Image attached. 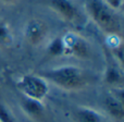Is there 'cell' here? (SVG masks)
Returning a JSON list of instances; mask_svg holds the SVG:
<instances>
[{
  "mask_svg": "<svg viewBox=\"0 0 124 122\" xmlns=\"http://www.w3.org/2000/svg\"><path fill=\"white\" fill-rule=\"evenodd\" d=\"M41 76L60 89L66 92L83 90L89 85V76L84 69L77 65L65 64L52 68L41 73Z\"/></svg>",
  "mask_w": 124,
  "mask_h": 122,
  "instance_id": "1",
  "label": "cell"
},
{
  "mask_svg": "<svg viewBox=\"0 0 124 122\" xmlns=\"http://www.w3.org/2000/svg\"><path fill=\"white\" fill-rule=\"evenodd\" d=\"M86 11L88 16L103 33L108 36H121L122 23L118 15V12L110 9L102 0H87Z\"/></svg>",
  "mask_w": 124,
  "mask_h": 122,
  "instance_id": "2",
  "label": "cell"
},
{
  "mask_svg": "<svg viewBox=\"0 0 124 122\" xmlns=\"http://www.w3.org/2000/svg\"><path fill=\"white\" fill-rule=\"evenodd\" d=\"M16 87L24 97L44 101L49 93V84L39 74H24L17 79Z\"/></svg>",
  "mask_w": 124,
  "mask_h": 122,
  "instance_id": "3",
  "label": "cell"
},
{
  "mask_svg": "<svg viewBox=\"0 0 124 122\" xmlns=\"http://www.w3.org/2000/svg\"><path fill=\"white\" fill-rule=\"evenodd\" d=\"M64 46V56L78 59H87L92 55L90 44L82 35L74 32H68L62 35Z\"/></svg>",
  "mask_w": 124,
  "mask_h": 122,
  "instance_id": "4",
  "label": "cell"
},
{
  "mask_svg": "<svg viewBox=\"0 0 124 122\" xmlns=\"http://www.w3.org/2000/svg\"><path fill=\"white\" fill-rule=\"evenodd\" d=\"M23 36L30 46L38 47L47 41L49 36V27L44 20L33 17L28 20L24 25Z\"/></svg>",
  "mask_w": 124,
  "mask_h": 122,
  "instance_id": "5",
  "label": "cell"
},
{
  "mask_svg": "<svg viewBox=\"0 0 124 122\" xmlns=\"http://www.w3.org/2000/svg\"><path fill=\"white\" fill-rule=\"evenodd\" d=\"M49 7L64 22L76 23L79 20L78 10L70 0H49Z\"/></svg>",
  "mask_w": 124,
  "mask_h": 122,
  "instance_id": "6",
  "label": "cell"
},
{
  "mask_svg": "<svg viewBox=\"0 0 124 122\" xmlns=\"http://www.w3.org/2000/svg\"><path fill=\"white\" fill-rule=\"evenodd\" d=\"M123 88H113V93L109 94L103 99V107L108 116L113 120L121 122L124 118V108H123V92L118 95Z\"/></svg>",
  "mask_w": 124,
  "mask_h": 122,
  "instance_id": "7",
  "label": "cell"
},
{
  "mask_svg": "<svg viewBox=\"0 0 124 122\" xmlns=\"http://www.w3.org/2000/svg\"><path fill=\"white\" fill-rule=\"evenodd\" d=\"M72 122H105L103 116L96 109L86 106H77L71 110Z\"/></svg>",
  "mask_w": 124,
  "mask_h": 122,
  "instance_id": "8",
  "label": "cell"
},
{
  "mask_svg": "<svg viewBox=\"0 0 124 122\" xmlns=\"http://www.w3.org/2000/svg\"><path fill=\"white\" fill-rule=\"evenodd\" d=\"M21 108L26 116H28L36 122H41L45 119L46 108L43 101L35 100V99L23 96L21 99Z\"/></svg>",
  "mask_w": 124,
  "mask_h": 122,
  "instance_id": "9",
  "label": "cell"
},
{
  "mask_svg": "<svg viewBox=\"0 0 124 122\" xmlns=\"http://www.w3.org/2000/svg\"><path fill=\"white\" fill-rule=\"evenodd\" d=\"M114 62L106 66L103 73V82L112 88H123V71L122 65L113 59Z\"/></svg>",
  "mask_w": 124,
  "mask_h": 122,
  "instance_id": "10",
  "label": "cell"
},
{
  "mask_svg": "<svg viewBox=\"0 0 124 122\" xmlns=\"http://www.w3.org/2000/svg\"><path fill=\"white\" fill-rule=\"evenodd\" d=\"M13 32L10 24L6 21H0V49L10 47L13 44Z\"/></svg>",
  "mask_w": 124,
  "mask_h": 122,
  "instance_id": "11",
  "label": "cell"
},
{
  "mask_svg": "<svg viewBox=\"0 0 124 122\" xmlns=\"http://www.w3.org/2000/svg\"><path fill=\"white\" fill-rule=\"evenodd\" d=\"M47 52L51 57H63L64 56V46L62 36H58L51 39L47 45Z\"/></svg>",
  "mask_w": 124,
  "mask_h": 122,
  "instance_id": "12",
  "label": "cell"
},
{
  "mask_svg": "<svg viewBox=\"0 0 124 122\" xmlns=\"http://www.w3.org/2000/svg\"><path fill=\"white\" fill-rule=\"evenodd\" d=\"M0 122H16L12 111L0 101Z\"/></svg>",
  "mask_w": 124,
  "mask_h": 122,
  "instance_id": "13",
  "label": "cell"
},
{
  "mask_svg": "<svg viewBox=\"0 0 124 122\" xmlns=\"http://www.w3.org/2000/svg\"><path fill=\"white\" fill-rule=\"evenodd\" d=\"M102 2L116 12H119V11L122 10L123 0H102Z\"/></svg>",
  "mask_w": 124,
  "mask_h": 122,
  "instance_id": "14",
  "label": "cell"
},
{
  "mask_svg": "<svg viewBox=\"0 0 124 122\" xmlns=\"http://www.w3.org/2000/svg\"><path fill=\"white\" fill-rule=\"evenodd\" d=\"M20 0H0V4L2 6H14Z\"/></svg>",
  "mask_w": 124,
  "mask_h": 122,
  "instance_id": "15",
  "label": "cell"
}]
</instances>
